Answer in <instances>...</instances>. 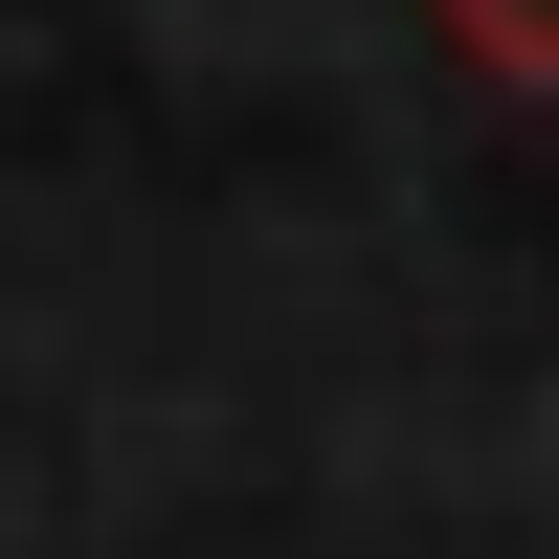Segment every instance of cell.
<instances>
[{
	"label": "cell",
	"mask_w": 559,
	"mask_h": 559,
	"mask_svg": "<svg viewBox=\"0 0 559 559\" xmlns=\"http://www.w3.org/2000/svg\"><path fill=\"white\" fill-rule=\"evenodd\" d=\"M426 23H448V45H471V68H492V90H559V0H426Z\"/></svg>",
	"instance_id": "obj_1"
}]
</instances>
